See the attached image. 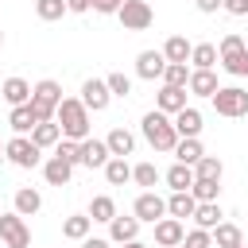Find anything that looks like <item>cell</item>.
Here are the masks:
<instances>
[{"mask_svg":"<svg viewBox=\"0 0 248 248\" xmlns=\"http://www.w3.org/2000/svg\"><path fill=\"white\" fill-rule=\"evenodd\" d=\"M182 236H186V225H182V221H174V217L155 221V244H159V248H178Z\"/></svg>","mask_w":248,"mask_h":248,"instance_id":"14","label":"cell"},{"mask_svg":"<svg viewBox=\"0 0 248 248\" xmlns=\"http://www.w3.org/2000/svg\"><path fill=\"white\" fill-rule=\"evenodd\" d=\"M194 209H198V202H194V194H190V190H186V194H170V198H167V217H174V221L194 217Z\"/></svg>","mask_w":248,"mask_h":248,"instance_id":"24","label":"cell"},{"mask_svg":"<svg viewBox=\"0 0 248 248\" xmlns=\"http://www.w3.org/2000/svg\"><path fill=\"white\" fill-rule=\"evenodd\" d=\"M178 248H182V244H178Z\"/></svg>","mask_w":248,"mask_h":248,"instance_id":"51","label":"cell"},{"mask_svg":"<svg viewBox=\"0 0 248 248\" xmlns=\"http://www.w3.org/2000/svg\"><path fill=\"white\" fill-rule=\"evenodd\" d=\"M105 147H108V155H112V159H124V155H132V147H136V136H132L128 128H120V124H116V128L105 136Z\"/></svg>","mask_w":248,"mask_h":248,"instance_id":"17","label":"cell"},{"mask_svg":"<svg viewBox=\"0 0 248 248\" xmlns=\"http://www.w3.org/2000/svg\"><path fill=\"white\" fill-rule=\"evenodd\" d=\"M108 159H112V155H108L105 140H93V136H89V140H81V143H78V163H81V167H89V170H93V167H105Z\"/></svg>","mask_w":248,"mask_h":248,"instance_id":"13","label":"cell"},{"mask_svg":"<svg viewBox=\"0 0 248 248\" xmlns=\"http://www.w3.org/2000/svg\"><path fill=\"white\" fill-rule=\"evenodd\" d=\"M58 105H62V85H58L54 78H43V81L31 85V112H35L39 124H43V120H54Z\"/></svg>","mask_w":248,"mask_h":248,"instance_id":"3","label":"cell"},{"mask_svg":"<svg viewBox=\"0 0 248 248\" xmlns=\"http://www.w3.org/2000/svg\"><path fill=\"white\" fill-rule=\"evenodd\" d=\"M124 248H151V244H143V240H128Z\"/></svg>","mask_w":248,"mask_h":248,"instance_id":"47","label":"cell"},{"mask_svg":"<svg viewBox=\"0 0 248 248\" xmlns=\"http://www.w3.org/2000/svg\"><path fill=\"white\" fill-rule=\"evenodd\" d=\"M101 170H105L108 186H124V182H132V167H128V159H108Z\"/></svg>","mask_w":248,"mask_h":248,"instance_id":"34","label":"cell"},{"mask_svg":"<svg viewBox=\"0 0 248 248\" xmlns=\"http://www.w3.org/2000/svg\"><path fill=\"white\" fill-rule=\"evenodd\" d=\"M8 124H12V132H16V136H31V128H35L39 120H35L31 105H16V108L8 112Z\"/></svg>","mask_w":248,"mask_h":248,"instance_id":"26","label":"cell"},{"mask_svg":"<svg viewBox=\"0 0 248 248\" xmlns=\"http://www.w3.org/2000/svg\"><path fill=\"white\" fill-rule=\"evenodd\" d=\"M209 101H213L217 116H229V120L248 116V89H240V85H221Z\"/></svg>","mask_w":248,"mask_h":248,"instance_id":"5","label":"cell"},{"mask_svg":"<svg viewBox=\"0 0 248 248\" xmlns=\"http://www.w3.org/2000/svg\"><path fill=\"white\" fill-rule=\"evenodd\" d=\"M140 132H143V140H147L155 151H174V143H178V132H174L170 116H167V112H159V108H151V112L143 116Z\"/></svg>","mask_w":248,"mask_h":248,"instance_id":"2","label":"cell"},{"mask_svg":"<svg viewBox=\"0 0 248 248\" xmlns=\"http://www.w3.org/2000/svg\"><path fill=\"white\" fill-rule=\"evenodd\" d=\"M132 217H136L140 225H155V221H163V217H167V198H159L155 190H143V194L136 198V205H132Z\"/></svg>","mask_w":248,"mask_h":248,"instance_id":"9","label":"cell"},{"mask_svg":"<svg viewBox=\"0 0 248 248\" xmlns=\"http://www.w3.org/2000/svg\"><path fill=\"white\" fill-rule=\"evenodd\" d=\"M120 4H124V0H89V8H93V12H101V16H116V12H120Z\"/></svg>","mask_w":248,"mask_h":248,"instance_id":"42","label":"cell"},{"mask_svg":"<svg viewBox=\"0 0 248 248\" xmlns=\"http://www.w3.org/2000/svg\"><path fill=\"white\" fill-rule=\"evenodd\" d=\"M116 19L124 23V31H147L155 23V12H151L147 0H124L120 12H116Z\"/></svg>","mask_w":248,"mask_h":248,"instance_id":"7","label":"cell"},{"mask_svg":"<svg viewBox=\"0 0 248 248\" xmlns=\"http://www.w3.org/2000/svg\"><path fill=\"white\" fill-rule=\"evenodd\" d=\"M163 174H159V167L155 163H136L132 167V182L136 186H143V190H155V182H159Z\"/></svg>","mask_w":248,"mask_h":248,"instance_id":"35","label":"cell"},{"mask_svg":"<svg viewBox=\"0 0 248 248\" xmlns=\"http://www.w3.org/2000/svg\"><path fill=\"white\" fill-rule=\"evenodd\" d=\"M167 186H170V194H186L190 186H194V167H182V163H174L167 174Z\"/></svg>","mask_w":248,"mask_h":248,"instance_id":"27","label":"cell"},{"mask_svg":"<svg viewBox=\"0 0 248 248\" xmlns=\"http://www.w3.org/2000/svg\"><path fill=\"white\" fill-rule=\"evenodd\" d=\"M202 155H205L202 151V140H178L174 143V163H182V167H194Z\"/></svg>","mask_w":248,"mask_h":248,"instance_id":"32","label":"cell"},{"mask_svg":"<svg viewBox=\"0 0 248 248\" xmlns=\"http://www.w3.org/2000/svg\"><path fill=\"white\" fill-rule=\"evenodd\" d=\"M155 108H159V112H167V116L182 112V108H186V89L163 85V89H159V97H155Z\"/></svg>","mask_w":248,"mask_h":248,"instance_id":"19","label":"cell"},{"mask_svg":"<svg viewBox=\"0 0 248 248\" xmlns=\"http://www.w3.org/2000/svg\"><path fill=\"white\" fill-rule=\"evenodd\" d=\"M186 81H190V66H186V62H167V70H163V85L186 89Z\"/></svg>","mask_w":248,"mask_h":248,"instance_id":"36","label":"cell"},{"mask_svg":"<svg viewBox=\"0 0 248 248\" xmlns=\"http://www.w3.org/2000/svg\"><path fill=\"white\" fill-rule=\"evenodd\" d=\"M221 12H229V16H248V0H221Z\"/></svg>","mask_w":248,"mask_h":248,"instance_id":"43","label":"cell"},{"mask_svg":"<svg viewBox=\"0 0 248 248\" xmlns=\"http://www.w3.org/2000/svg\"><path fill=\"white\" fill-rule=\"evenodd\" d=\"M0 97L16 108V105H31V81H23V78H4L0 81Z\"/></svg>","mask_w":248,"mask_h":248,"instance_id":"16","label":"cell"},{"mask_svg":"<svg viewBox=\"0 0 248 248\" xmlns=\"http://www.w3.org/2000/svg\"><path fill=\"white\" fill-rule=\"evenodd\" d=\"M54 155L66 159L70 167H78V143H74V140H58V143H54Z\"/></svg>","mask_w":248,"mask_h":248,"instance_id":"41","label":"cell"},{"mask_svg":"<svg viewBox=\"0 0 248 248\" xmlns=\"http://www.w3.org/2000/svg\"><path fill=\"white\" fill-rule=\"evenodd\" d=\"M128 240H140V221L116 213V217L108 221V244H128Z\"/></svg>","mask_w":248,"mask_h":248,"instance_id":"15","label":"cell"},{"mask_svg":"<svg viewBox=\"0 0 248 248\" xmlns=\"http://www.w3.org/2000/svg\"><path fill=\"white\" fill-rule=\"evenodd\" d=\"M190 194H194V202H217V198H221V182H209V178H194Z\"/></svg>","mask_w":248,"mask_h":248,"instance_id":"37","label":"cell"},{"mask_svg":"<svg viewBox=\"0 0 248 248\" xmlns=\"http://www.w3.org/2000/svg\"><path fill=\"white\" fill-rule=\"evenodd\" d=\"M190 46L194 43H186V35H170L163 43V58L167 62H190Z\"/></svg>","mask_w":248,"mask_h":248,"instance_id":"30","label":"cell"},{"mask_svg":"<svg viewBox=\"0 0 248 248\" xmlns=\"http://www.w3.org/2000/svg\"><path fill=\"white\" fill-rule=\"evenodd\" d=\"M43 178H46L50 186H70V178H74V167H70L66 159L50 155V159L43 163Z\"/></svg>","mask_w":248,"mask_h":248,"instance_id":"20","label":"cell"},{"mask_svg":"<svg viewBox=\"0 0 248 248\" xmlns=\"http://www.w3.org/2000/svg\"><path fill=\"white\" fill-rule=\"evenodd\" d=\"M182 248H213V236H209L205 229H190V232L182 236Z\"/></svg>","mask_w":248,"mask_h":248,"instance_id":"40","label":"cell"},{"mask_svg":"<svg viewBox=\"0 0 248 248\" xmlns=\"http://www.w3.org/2000/svg\"><path fill=\"white\" fill-rule=\"evenodd\" d=\"M66 12H74V16L89 12V0H66Z\"/></svg>","mask_w":248,"mask_h":248,"instance_id":"45","label":"cell"},{"mask_svg":"<svg viewBox=\"0 0 248 248\" xmlns=\"http://www.w3.org/2000/svg\"><path fill=\"white\" fill-rule=\"evenodd\" d=\"M163 70H167L163 50H140V54H136V78H143V81H163Z\"/></svg>","mask_w":248,"mask_h":248,"instance_id":"11","label":"cell"},{"mask_svg":"<svg viewBox=\"0 0 248 248\" xmlns=\"http://www.w3.org/2000/svg\"><path fill=\"white\" fill-rule=\"evenodd\" d=\"M194 4H198V12H205V16L221 12V0H194Z\"/></svg>","mask_w":248,"mask_h":248,"instance_id":"44","label":"cell"},{"mask_svg":"<svg viewBox=\"0 0 248 248\" xmlns=\"http://www.w3.org/2000/svg\"><path fill=\"white\" fill-rule=\"evenodd\" d=\"M105 85H108V93H112V97H128V93H132V78H128V74H120V70H116V74H108V78H105Z\"/></svg>","mask_w":248,"mask_h":248,"instance_id":"39","label":"cell"},{"mask_svg":"<svg viewBox=\"0 0 248 248\" xmlns=\"http://www.w3.org/2000/svg\"><path fill=\"white\" fill-rule=\"evenodd\" d=\"M35 16L46 19V23H54V19L66 16V0H35Z\"/></svg>","mask_w":248,"mask_h":248,"instance_id":"38","label":"cell"},{"mask_svg":"<svg viewBox=\"0 0 248 248\" xmlns=\"http://www.w3.org/2000/svg\"><path fill=\"white\" fill-rule=\"evenodd\" d=\"M170 124H174L178 140H198V136H202V112H198L194 105H186L182 112H174V116H170Z\"/></svg>","mask_w":248,"mask_h":248,"instance_id":"12","label":"cell"},{"mask_svg":"<svg viewBox=\"0 0 248 248\" xmlns=\"http://www.w3.org/2000/svg\"><path fill=\"white\" fill-rule=\"evenodd\" d=\"M221 205L217 202H198V209H194V229H205V232H213L217 225H221Z\"/></svg>","mask_w":248,"mask_h":248,"instance_id":"22","label":"cell"},{"mask_svg":"<svg viewBox=\"0 0 248 248\" xmlns=\"http://www.w3.org/2000/svg\"><path fill=\"white\" fill-rule=\"evenodd\" d=\"M58 140H62V132H58V124H54V120H43V124H35V128H31V143H35L39 151H43V147H54Z\"/></svg>","mask_w":248,"mask_h":248,"instance_id":"28","label":"cell"},{"mask_svg":"<svg viewBox=\"0 0 248 248\" xmlns=\"http://www.w3.org/2000/svg\"><path fill=\"white\" fill-rule=\"evenodd\" d=\"M81 248H112V244H108L105 236H85V240H81Z\"/></svg>","mask_w":248,"mask_h":248,"instance_id":"46","label":"cell"},{"mask_svg":"<svg viewBox=\"0 0 248 248\" xmlns=\"http://www.w3.org/2000/svg\"><path fill=\"white\" fill-rule=\"evenodd\" d=\"M217 62H221L232 78H248V46H244V39H240L236 31H229V35L221 39V46H217Z\"/></svg>","mask_w":248,"mask_h":248,"instance_id":"4","label":"cell"},{"mask_svg":"<svg viewBox=\"0 0 248 248\" xmlns=\"http://www.w3.org/2000/svg\"><path fill=\"white\" fill-rule=\"evenodd\" d=\"M89 112H105L108 108V101H112V93H108V85H105V78H89L85 85H81V97H78Z\"/></svg>","mask_w":248,"mask_h":248,"instance_id":"10","label":"cell"},{"mask_svg":"<svg viewBox=\"0 0 248 248\" xmlns=\"http://www.w3.org/2000/svg\"><path fill=\"white\" fill-rule=\"evenodd\" d=\"M12 205H16V213H19V217H35V213L43 209V194H39V190H31V186H19V190H16V198H12Z\"/></svg>","mask_w":248,"mask_h":248,"instance_id":"21","label":"cell"},{"mask_svg":"<svg viewBox=\"0 0 248 248\" xmlns=\"http://www.w3.org/2000/svg\"><path fill=\"white\" fill-rule=\"evenodd\" d=\"M209 236H213V248H240V244H244V232H240V225H232V221H221Z\"/></svg>","mask_w":248,"mask_h":248,"instance_id":"23","label":"cell"},{"mask_svg":"<svg viewBox=\"0 0 248 248\" xmlns=\"http://www.w3.org/2000/svg\"><path fill=\"white\" fill-rule=\"evenodd\" d=\"M186 89H190L194 97H213L221 85H217V74H213V70H190V81H186Z\"/></svg>","mask_w":248,"mask_h":248,"instance_id":"18","label":"cell"},{"mask_svg":"<svg viewBox=\"0 0 248 248\" xmlns=\"http://www.w3.org/2000/svg\"><path fill=\"white\" fill-rule=\"evenodd\" d=\"M0 50H4V31H0Z\"/></svg>","mask_w":248,"mask_h":248,"instance_id":"48","label":"cell"},{"mask_svg":"<svg viewBox=\"0 0 248 248\" xmlns=\"http://www.w3.org/2000/svg\"><path fill=\"white\" fill-rule=\"evenodd\" d=\"M0 244L4 248H27L31 244V229L27 221L12 209V213H0Z\"/></svg>","mask_w":248,"mask_h":248,"instance_id":"8","label":"cell"},{"mask_svg":"<svg viewBox=\"0 0 248 248\" xmlns=\"http://www.w3.org/2000/svg\"><path fill=\"white\" fill-rule=\"evenodd\" d=\"M93 225H108L112 217H116V202L108 198V194H97L93 202H89V213H85Z\"/></svg>","mask_w":248,"mask_h":248,"instance_id":"25","label":"cell"},{"mask_svg":"<svg viewBox=\"0 0 248 248\" xmlns=\"http://www.w3.org/2000/svg\"><path fill=\"white\" fill-rule=\"evenodd\" d=\"M0 151H4V143H0Z\"/></svg>","mask_w":248,"mask_h":248,"instance_id":"49","label":"cell"},{"mask_svg":"<svg viewBox=\"0 0 248 248\" xmlns=\"http://www.w3.org/2000/svg\"><path fill=\"white\" fill-rule=\"evenodd\" d=\"M89 229H93V221H89L85 213H70V217L62 221V236H66V240H85Z\"/></svg>","mask_w":248,"mask_h":248,"instance_id":"29","label":"cell"},{"mask_svg":"<svg viewBox=\"0 0 248 248\" xmlns=\"http://www.w3.org/2000/svg\"><path fill=\"white\" fill-rule=\"evenodd\" d=\"M240 248H244V244H240Z\"/></svg>","mask_w":248,"mask_h":248,"instance_id":"50","label":"cell"},{"mask_svg":"<svg viewBox=\"0 0 248 248\" xmlns=\"http://www.w3.org/2000/svg\"><path fill=\"white\" fill-rule=\"evenodd\" d=\"M54 124H58L62 140H74V143L89 140V108H85L78 97H62V105H58V112H54Z\"/></svg>","mask_w":248,"mask_h":248,"instance_id":"1","label":"cell"},{"mask_svg":"<svg viewBox=\"0 0 248 248\" xmlns=\"http://www.w3.org/2000/svg\"><path fill=\"white\" fill-rule=\"evenodd\" d=\"M4 155H8V163H12V167H19V170L39 167V159H43V151L31 143V136H12V140L4 143Z\"/></svg>","mask_w":248,"mask_h":248,"instance_id":"6","label":"cell"},{"mask_svg":"<svg viewBox=\"0 0 248 248\" xmlns=\"http://www.w3.org/2000/svg\"><path fill=\"white\" fill-rule=\"evenodd\" d=\"M221 174H225V163H221L217 155H202V159L194 163V178H209V182H221Z\"/></svg>","mask_w":248,"mask_h":248,"instance_id":"33","label":"cell"},{"mask_svg":"<svg viewBox=\"0 0 248 248\" xmlns=\"http://www.w3.org/2000/svg\"><path fill=\"white\" fill-rule=\"evenodd\" d=\"M190 62H194V70H213L217 66V46L213 43H194L190 46Z\"/></svg>","mask_w":248,"mask_h":248,"instance_id":"31","label":"cell"}]
</instances>
